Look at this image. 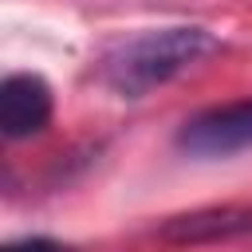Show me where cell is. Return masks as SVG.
I'll return each instance as SVG.
<instances>
[{"instance_id":"cell-1","label":"cell","mask_w":252,"mask_h":252,"mask_svg":"<svg viewBox=\"0 0 252 252\" xmlns=\"http://www.w3.org/2000/svg\"><path fill=\"white\" fill-rule=\"evenodd\" d=\"M220 39L201 24H169L138 32L122 43H114L102 55V83L122 98H142L154 87L177 79L205 55H213Z\"/></svg>"},{"instance_id":"cell-5","label":"cell","mask_w":252,"mask_h":252,"mask_svg":"<svg viewBox=\"0 0 252 252\" xmlns=\"http://www.w3.org/2000/svg\"><path fill=\"white\" fill-rule=\"evenodd\" d=\"M0 252H67V248L51 236H24V240H8Z\"/></svg>"},{"instance_id":"cell-2","label":"cell","mask_w":252,"mask_h":252,"mask_svg":"<svg viewBox=\"0 0 252 252\" xmlns=\"http://www.w3.org/2000/svg\"><path fill=\"white\" fill-rule=\"evenodd\" d=\"M177 146L189 158H228L252 146V98L220 102L209 110H197L181 122Z\"/></svg>"},{"instance_id":"cell-3","label":"cell","mask_w":252,"mask_h":252,"mask_svg":"<svg viewBox=\"0 0 252 252\" xmlns=\"http://www.w3.org/2000/svg\"><path fill=\"white\" fill-rule=\"evenodd\" d=\"M165 244H220L252 236V205H201L189 213H173L158 224Z\"/></svg>"},{"instance_id":"cell-4","label":"cell","mask_w":252,"mask_h":252,"mask_svg":"<svg viewBox=\"0 0 252 252\" xmlns=\"http://www.w3.org/2000/svg\"><path fill=\"white\" fill-rule=\"evenodd\" d=\"M55 98L43 75L35 71H16L0 83V130L8 142L32 138L51 122Z\"/></svg>"}]
</instances>
